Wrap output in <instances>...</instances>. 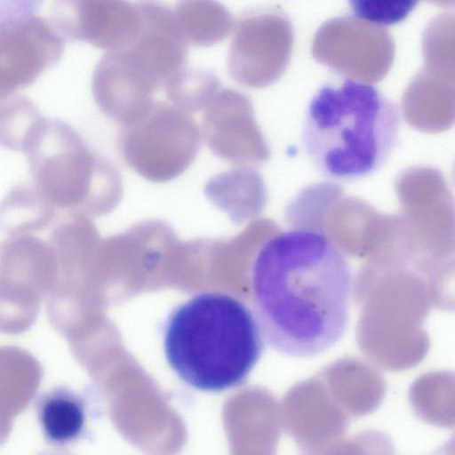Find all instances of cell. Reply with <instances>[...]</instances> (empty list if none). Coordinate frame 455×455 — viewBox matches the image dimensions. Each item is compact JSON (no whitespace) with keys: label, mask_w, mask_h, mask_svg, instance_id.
<instances>
[{"label":"cell","mask_w":455,"mask_h":455,"mask_svg":"<svg viewBox=\"0 0 455 455\" xmlns=\"http://www.w3.org/2000/svg\"><path fill=\"white\" fill-rule=\"evenodd\" d=\"M155 75L130 46L107 52L97 63L92 78V92L100 110L125 125L155 100L161 90Z\"/></svg>","instance_id":"obj_10"},{"label":"cell","mask_w":455,"mask_h":455,"mask_svg":"<svg viewBox=\"0 0 455 455\" xmlns=\"http://www.w3.org/2000/svg\"><path fill=\"white\" fill-rule=\"evenodd\" d=\"M44 120L37 107L27 97L12 94L0 98V145L25 152Z\"/></svg>","instance_id":"obj_18"},{"label":"cell","mask_w":455,"mask_h":455,"mask_svg":"<svg viewBox=\"0 0 455 455\" xmlns=\"http://www.w3.org/2000/svg\"><path fill=\"white\" fill-rule=\"evenodd\" d=\"M56 209L32 183L15 185L0 203V229L11 236L44 229L54 219Z\"/></svg>","instance_id":"obj_17"},{"label":"cell","mask_w":455,"mask_h":455,"mask_svg":"<svg viewBox=\"0 0 455 455\" xmlns=\"http://www.w3.org/2000/svg\"><path fill=\"white\" fill-rule=\"evenodd\" d=\"M352 267L326 233L293 228L259 250L251 275L253 315L264 341L294 358L316 356L344 336Z\"/></svg>","instance_id":"obj_1"},{"label":"cell","mask_w":455,"mask_h":455,"mask_svg":"<svg viewBox=\"0 0 455 455\" xmlns=\"http://www.w3.org/2000/svg\"><path fill=\"white\" fill-rule=\"evenodd\" d=\"M52 22L66 37L108 52L124 49L137 38L140 15L135 4L116 0L58 2Z\"/></svg>","instance_id":"obj_11"},{"label":"cell","mask_w":455,"mask_h":455,"mask_svg":"<svg viewBox=\"0 0 455 455\" xmlns=\"http://www.w3.org/2000/svg\"><path fill=\"white\" fill-rule=\"evenodd\" d=\"M311 52L317 62L369 84L388 73L395 58V43L384 27L345 15L321 25L315 34Z\"/></svg>","instance_id":"obj_7"},{"label":"cell","mask_w":455,"mask_h":455,"mask_svg":"<svg viewBox=\"0 0 455 455\" xmlns=\"http://www.w3.org/2000/svg\"><path fill=\"white\" fill-rule=\"evenodd\" d=\"M36 3H0V98L34 83L57 63L65 36L36 13Z\"/></svg>","instance_id":"obj_6"},{"label":"cell","mask_w":455,"mask_h":455,"mask_svg":"<svg viewBox=\"0 0 455 455\" xmlns=\"http://www.w3.org/2000/svg\"><path fill=\"white\" fill-rule=\"evenodd\" d=\"M172 17L188 47L214 45L227 38L235 24L230 12L215 1H180L172 7Z\"/></svg>","instance_id":"obj_16"},{"label":"cell","mask_w":455,"mask_h":455,"mask_svg":"<svg viewBox=\"0 0 455 455\" xmlns=\"http://www.w3.org/2000/svg\"><path fill=\"white\" fill-rule=\"evenodd\" d=\"M355 17L381 26L405 19L416 6L414 1H352L349 3Z\"/></svg>","instance_id":"obj_22"},{"label":"cell","mask_w":455,"mask_h":455,"mask_svg":"<svg viewBox=\"0 0 455 455\" xmlns=\"http://www.w3.org/2000/svg\"><path fill=\"white\" fill-rule=\"evenodd\" d=\"M283 408L288 434L303 455H320L341 440L348 424L347 412L322 389L295 387Z\"/></svg>","instance_id":"obj_13"},{"label":"cell","mask_w":455,"mask_h":455,"mask_svg":"<svg viewBox=\"0 0 455 455\" xmlns=\"http://www.w3.org/2000/svg\"><path fill=\"white\" fill-rule=\"evenodd\" d=\"M202 133L194 118L170 103L154 100L132 122L123 125L119 148L124 162L152 180L182 173L201 147Z\"/></svg>","instance_id":"obj_5"},{"label":"cell","mask_w":455,"mask_h":455,"mask_svg":"<svg viewBox=\"0 0 455 455\" xmlns=\"http://www.w3.org/2000/svg\"><path fill=\"white\" fill-rule=\"evenodd\" d=\"M454 80L427 68L411 80L402 98L404 119L415 129L438 132L454 123Z\"/></svg>","instance_id":"obj_14"},{"label":"cell","mask_w":455,"mask_h":455,"mask_svg":"<svg viewBox=\"0 0 455 455\" xmlns=\"http://www.w3.org/2000/svg\"><path fill=\"white\" fill-rule=\"evenodd\" d=\"M163 331L171 368L186 384L206 392L242 385L264 349L253 313L221 292L199 293L180 304Z\"/></svg>","instance_id":"obj_2"},{"label":"cell","mask_w":455,"mask_h":455,"mask_svg":"<svg viewBox=\"0 0 455 455\" xmlns=\"http://www.w3.org/2000/svg\"><path fill=\"white\" fill-rule=\"evenodd\" d=\"M36 410L43 437L51 445H72L89 435L88 399L69 387L57 386L42 393Z\"/></svg>","instance_id":"obj_15"},{"label":"cell","mask_w":455,"mask_h":455,"mask_svg":"<svg viewBox=\"0 0 455 455\" xmlns=\"http://www.w3.org/2000/svg\"><path fill=\"white\" fill-rule=\"evenodd\" d=\"M220 88L214 73L186 67L164 91L172 105L190 115L204 111Z\"/></svg>","instance_id":"obj_19"},{"label":"cell","mask_w":455,"mask_h":455,"mask_svg":"<svg viewBox=\"0 0 455 455\" xmlns=\"http://www.w3.org/2000/svg\"><path fill=\"white\" fill-rule=\"evenodd\" d=\"M25 153L32 184L55 209H72L119 181L115 166L59 119L44 118Z\"/></svg>","instance_id":"obj_4"},{"label":"cell","mask_w":455,"mask_h":455,"mask_svg":"<svg viewBox=\"0 0 455 455\" xmlns=\"http://www.w3.org/2000/svg\"><path fill=\"white\" fill-rule=\"evenodd\" d=\"M201 133L216 156L240 167H257L270 157L251 99L240 92L220 89L204 109Z\"/></svg>","instance_id":"obj_9"},{"label":"cell","mask_w":455,"mask_h":455,"mask_svg":"<svg viewBox=\"0 0 455 455\" xmlns=\"http://www.w3.org/2000/svg\"><path fill=\"white\" fill-rule=\"evenodd\" d=\"M425 68L454 79V16L443 13L435 17L423 36Z\"/></svg>","instance_id":"obj_20"},{"label":"cell","mask_w":455,"mask_h":455,"mask_svg":"<svg viewBox=\"0 0 455 455\" xmlns=\"http://www.w3.org/2000/svg\"><path fill=\"white\" fill-rule=\"evenodd\" d=\"M293 28L283 12L267 9L235 24L228 54L229 76L251 88L275 83L285 72L293 46Z\"/></svg>","instance_id":"obj_8"},{"label":"cell","mask_w":455,"mask_h":455,"mask_svg":"<svg viewBox=\"0 0 455 455\" xmlns=\"http://www.w3.org/2000/svg\"><path fill=\"white\" fill-rule=\"evenodd\" d=\"M320 455H395V451L386 435L367 431L338 441Z\"/></svg>","instance_id":"obj_21"},{"label":"cell","mask_w":455,"mask_h":455,"mask_svg":"<svg viewBox=\"0 0 455 455\" xmlns=\"http://www.w3.org/2000/svg\"><path fill=\"white\" fill-rule=\"evenodd\" d=\"M395 104L371 84H326L311 99L302 128L304 149L325 176L355 180L378 171L397 144Z\"/></svg>","instance_id":"obj_3"},{"label":"cell","mask_w":455,"mask_h":455,"mask_svg":"<svg viewBox=\"0 0 455 455\" xmlns=\"http://www.w3.org/2000/svg\"><path fill=\"white\" fill-rule=\"evenodd\" d=\"M57 278L49 243L28 234L11 236L0 245V299L39 310Z\"/></svg>","instance_id":"obj_12"}]
</instances>
